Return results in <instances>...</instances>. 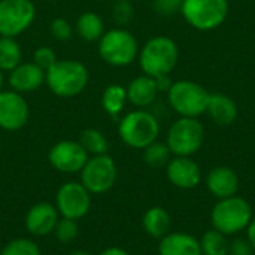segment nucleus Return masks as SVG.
Segmentation results:
<instances>
[{
	"label": "nucleus",
	"instance_id": "obj_11",
	"mask_svg": "<svg viewBox=\"0 0 255 255\" xmlns=\"http://www.w3.org/2000/svg\"><path fill=\"white\" fill-rule=\"evenodd\" d=\"M55 208L61 217L78 221L91 208V193L81 182H66L57 191Z\"/></svg>",
	"mask_w": 255,
	"mask_h": 255
},
{
	"label": "nucleus",
	"instance_id": "obj_2",
	"mask_svg": "<svg viewBox=\"0 0 255 255\" xmlns=\"http://www.w3.org/2000/svg\"><path fill=\"white\" fill-rule=\"evenodd\" d=\"M254 218L253 206L238 194L233 197L221 199L211 211L212 229L226 236H235L247 232L251 220Z\"/></svg>",
	"mask_w": 255,
	"mask_h": 255
},
{
	"label": "nucleus",
	"instance_id": "obj_18",
	"mask_svg": "<svg viewBox=\"0 0 255 255\" xmlns=\"http://www.w3.org/2000/svg\"><path fill=\"white\" fill-rule=\"evenodd\" d=\"M158 255H202L200 241L184 232L167 233L160 239Z\"/></svg>",
	"mask_w": 255,
	"mask_h": 255
},
{
	"label": "nucleus",
	"instance_id": "obj_28",
	"mask_svg": "<svg viewBox=\"0 0 255 255\" xmlns=\"http://www.w3.org/2000/svg\"><path fill=\"white\" fill-rule=\"evenodd\" d=\"M55 235V239L61 244H70L73 242L78 235H79V226L76 223V220H72V218H58L55 227H54V232Z\"/></svg>",
	"mask_w": 255,
	"mask_h": 255
},
{
	"label": "nucleus",
	"instance_id": "obj_14",
	"mask_svg": "<svg viewBox=\"0 0 255 255\" xmlns=\"http://www.w3.org/2000/svg\"><path fill=\"white\" fill-rule=\"evenodd\" d=\"M166 176L179 190H193L202 181V169L191 157H173L166 166Z\"/></svg>",
	"mask_w": 255,
	"mask_h": 255
},
{
	"label": "nucleus",
	"instance_id": "obj_3",
	"mask_svg": "<svg viewBox=\"0 0 255 255\" xmlns=\"http://www.w3.org/2000/svg\"><path fill=\"white\" fill-rule=\"evenodd\" d=\"M179 60V48L169 36H154L139 51V64L145 75H170Z\"/></svg>",
	"mask_w": 255,
	"mask_h": 255
},
{
	"label": "nucleus",
	"instance_id": "obj_34",
	"mask_svg": "<svg viewBox=\"0 0 255 255\" xmlns=\"http://www.w3.org/2000/svg\"><path fill=\"white\" fill-rule=\"evenodd\" d=\"M154 9L160 15L170 16L181 10V3L176 0H154Z\"/></svg>",
	"mask_w": 255,
	"mask_h": 255
},
{
	"label": "nucleus",
	"instance_id": "obj_20",
	"mask_svg": "<svg viewBox=\"0 0 255 255\" xmlns=\"http://www.w3.org/2000/svg\"><path fill=\"white\" fill-rule=\"evenodd\" d=\"M206 112L209 114L211 120L223 127L232 126L236 118H238V105L236 102L223 93H214L209 97V103H208V109Z\"/></svg>",
	"mask_w": 255,
	"mask_h": 255
},
{
	"label": "nucleus",
	"instance_id": "obj_29",
	"mask_svg": "<svg viewBox=\"0 0 255 255\" xmlns=\"http://www.w3.org/2000/svg\"><path fill=\"white\" fill-rule=\"evenodd\" d=\"M0 255H40V250L33 241L19 238L7 242L3 247Z\"/></svg>",
	"mask_w": 255,
	"mask_h": 255
},
{
	"label": "nucleus",
	"instance_id": "obj_4",
	"mask_svg": "<svg viewBox=\"0 0 255 255\" xmlns=\"http://www.w3.org/2000/svg\"><path fill=\"white\" fill-rule=\"evenodd\" d=\"M121 140L134 149H145L160 134L158 120L145 109H136L124 115L118 124Z\"/></svg>",
	"mask_w": 255,
	"mask_h": 255
},
{
	"label": "nucleus",
	"instance_id": "obj_19",
	"mask_svg": "<svg viewBox=\"0 0 255 255\" xmlns=\"http://www.w3.org/2000/svg\"><path fill=\"white\" fill-rule=\"evenodd\" d=\"M126 91H127V102H130L137 109H143V108L151 106L154 103V100L157 99V94H158L155 78L148 76L145 73L134 78L128 84Z\"/></svg>",
	"mask_w": 255,
	"mask_h": 255
},
{
	"label": "nucleus",
	"instance_id": "obj_12",
	"mask_svg": "<svg viewBox=\"0 0 255 255\" xmlns=\"http://www.w3.org/2000/svg\"><path fill=\"white\" fill-rule=\"evenodd\" d=\"M88 154L78 140H60L48 154L49 164L63 173H78L88 161Z\"/></svg>",
	"mask_w": 255,
	"mask_h": 255
},
{
	"label": "nucleus",
	"instance_id": "obj_23",
	"mask_svg": "<svg viewBox=\"0 0 255 255\" xmlns=\"http://www.w3.org/2000/svg\"><path fill=\"white\" fill-rule=\"evenodd\" d=\"M127 102V91L118 84H112L105 88L102 94V108L111 117H118Z\"/></svg>",
	"mask_w": 255,
	"mask_h": 255
},
{
	"label": "nucleus",
	"instance_id": "obj_37",
	"mask_svg": "<svg viewBox=\"0 0 255 255\" xmlns=\"http://www.w3.org/2000/svg\"><path fill=\"white\" fill-rule=\"evenodd\" d=\"M99 255H130L126 250L123 248H118V247H111V248H106L105 251H102Z\"/></svg>",
	"mask_w": 255,
	"mask_h": 255
},
{
	"label": "nucleus",
	"instance_id": "obj_41",
	"mask_svg": "<svg viewBox=\"0 0 255 255\" xmlns=\"http://www.w3.org/2000/svg\"><path fill=\"white\" fill-rule=\"evenodd\" d=\"M117 1H118V0H117ZM126 1H130V0H126Z\"/></svg>",
	"mask_w": 255,
	"mask_h": 255
},
{
	"label": "nucleus",
	"instance_id": "obj_8",
	"mask_svg": "<svg viewBox=\"0 0 255 255\" xmlns=\"http://www.w3.org/2000/svg\"><path fill=\"white\" fill-rule=\"evenodd\" d=\"M205 142V127L197 118L181 117L176 120L166 137V143L173 157H191L200 151Z\"/></svg>",
	"mask_w": 255,
	"mask_h": 255
},
{
	"label": "nucleus",
	"instance_id": "obj_33",
	"mask_svg": "<svg viewBox=\"0 0 255 255\" xmlns=\"http://www.w3.org/2000/svg\"><path fill=\"white\" fill-rule=\"evenodd\" d=\"M229 255H255V253L247 238H236L229 242Z\"/></svg>",
	"mask_w": 255,
	"mask_h": 255
},
{
	"label": "nucleus",
	"instance_id": "obj_40",
	"mask_svg": "<svg viewBox=\"0 0 255 255\" xmlns=\"http://www.w3.org/2000/svg\"><path fill=\"white\" fill-rule=\"evenodd\" d=\"M176 1H179V3H181V4H182V1H184V0H176Z\"/></svg>",
	"mask_w": 255,
	"mask_h": 255
},
{
	"label": "nucleus",
	"instance_id": "obj_30",
	"mask_svg": "<svg viewBox=\"0 0 255 255\" xmlns=\"http://www.w3.org/2000/svg\"><path fill=\"white\" fill-rule=\"evenodd\" d=\"M112 15H114V19L118 25H127L134 16V7H133L131 1L118 0L114 6Z\"/></svg>",
	"mask_w": 255,
	"mask_h": 255
},
{
	"label": "nucleus",
	"instance_id": "obj_35",
	"mask_svg": "<svg viewBox=\"0 0 255 255\" xmlns=\"http://www.w3.org/2000/svg\"><path fill=\"white\" fill-rule=\"evenodd\" d=\"M155 84H157V90L158 93H167L173 84L170 75H161V76H157L155 78Z\"/></svg>",
	"mask_w": 255,
	"mask_h": 255
},
{
	"label": "nucleus",
	"instance_id": "obj_32",
	"mask_svg": "<svg viewBox=\"0 0 255 255\" xmlns=\"http://www.w3.org/2000/svg\"><path fill=\"white\" fill-rule=\"evenodd\" d=\"M49 30H51V34L54 36V39H57L60 42L69 40L72 37V25L66 18H54L51 21Z\"/></svg>",
	"mask_w": 255,
	"mask_h": 255
},
{
	"label": "nucleus",
	"instance_id": "obj_27",
	"mask_svg": "<svg viewBox=\"0 0 255 255\" xmlns=\"http://www.w3.org/2000/svg\"><path fill=\"white\" fill-rule=\"evenodd\" d=\"M170 158H172V152L166 142L155 140L143 149V161L149 167H155V169L166 167Z\"/></svg>",
	"mask_w": 255,
	"mask_h": 255
},
{
	"label": "nucleus",
	"instance_id": "obj_24",
	"mask_svg": "<svg viewBox=\"0 0 255 255\" xmlns=\"http://www.w3.org/2000/svg\"><path fill=\"white\" fill-rule=\"evenodd\" d=\"M22 60V51L15 37L0 36V69L3 72L13 70Z\"/></svg>",
	"mask_w": 255,
	"mask_h": 255
},
{
	"label": "nucleus",
	"instance_id": "obj_31",
	"mask_svg": "<svg viewBox=\"0 0 255 255\" xmlns=\"http://www.w3.org/2000/svg\"><path fill=\"white\" fill-rule=\"evenodd\" d=\"M58 61L57 54L54 52V49L48 48V46H39L34 52H33V63L37 64L40 69H43L45 72L48 69H51L55 63Z\"/></svg>",
	"mask_w": 255,
	"mask_h": 255
},
{
	"label": "nucleus",
	"instance_id": "obj_22",
	"mask_svg": "<svg viewBox=\"0 0 255 255\" xmlns=\"http://www.w3.org/2000/svg\"><path fill=\"white\" fill-rule=\"evenodd\" d=\"M76 33L87 42H99L105 34V22L96 12H84L76 19Z\"/></svg>",
	"mask_w": 255,
	"mask_h": 255
},
{
	"label": "nucleus",
	"instance_id": "obj_15",
	"mask_svg": "<svg viewBox=\"0 0 255 255\" xmlns=\"http://www.w3.org/2000/svg\"><path fill=\"white\" fill-rule=\"evenodd\" d=\"M45 75L46 72L43 69H40L33 61H27V63H19L13 70H10L7 81L10 90L24 94L40 88L45 84Z\"/></svg>",
	"mask_w": 255,
	"mask_h": 255
},
{
	"label": "nucleus",
	"instance_id": "obj_21",
	"mask_svg": "<svg viewBox=\"0 0 255 255\" xmlns=\"http://www.w3.org/2000/svg\"><path fill=\"white\" fill-rule=\"evenodd\" d=\"M170 223L172 220H170L169 212L161 206L149 208L142 217V227L145 233L155 239H161L163 236L169 233Z\"/></svg>",
	"mask_w": 255,
	"mask_h": 255
},
{
	"label": "nucleus",
	"instance_id": "obj_16",
	"mask_svg": "<svg viewBox=\"0 0 255 255\" xmlns=\"http://www.w3.org/2000/svg\"><path fill=\"white\" fill-rule=\"evenodd\" d=\"M58 221V211L51 203H36L25 215V229L33 236H46L54 232Z\"/></svg>",
	"mask_w": 255,
	"mask_h": 255
},
{
	"label": "nucleus",
	"instance_id": "obj_36",
	"mask_svg": "<svg viewBox=\"0 0 255 255\" xmlns=\"http://www.w3.org/2000/svg\"><path fill=\"white\" fill-rule=\"evenodd\" d=\"M247 239H248L250 244L253 245L255 253V217L251 220V223H250V226H248V229H247Z\"/></svg>",
	"mask_w": 255,
	"mask_h": 255
},
{
	"label": "nucleus",
	"instance_id": "obj_7",
	"mask_svg": "<svg viewBox=\"0 0 255 255\" xmlns=\"http://www.w3.org/2000/svg\"><path fill=\"white\" fill-rule=\"evenodd\" d=\"M229 9V0H184L179 12L193 28L212 31L224 24Z\"/></svg>",
	"mask_w": 255,
	"mask_h": 255
},
{
	"label": "nucleus",
	"instance_id": "obj_6",
	"mask_svg": "<svg viewBox=\"0 0 255 255\" xmlns=\"http://www.w3.org/2000/svg\"><path fill=\"white\" fill-rule=\"evenodd\" d=\"M139 43L131 31L124 27H117L105 31L99 40L100 58L115 67L131 64L139 55Z\"/></svg>",
	"mask_w": 255,
	"mask_h": 255
},
{
	"label": "nucleus",
	"instance_id": "obj_17",
	"mask_svg": "<svg viewBox=\"0 0 255 255\" xmlns=\"http://www.w3.org/2000/svg\"><path fill=\"white\" fill-rule=\"evenodd\" d=\"M206 188L218 200L233 197L239 190V176L232 167L217 166L206 176Z\"/></svg>",
	"mask_w": 255,
	"mask_h": 255
},
{
	"label": "nucleus",
	"instance_id": "obj_5",
	"mask_svg": "<svg viewBox=\"0 0 255 255\" xmlns=\"http://www.w3.org/2000/svg\"><path fill=\"white\" fill-rule=\"evenodd\" d=\"M211 93L200 84L181 79L173 81L170 90L167 91V100L170 108L179 115L187 118H199L206 114Z\"/></svg>",
	"mask_w": 255,
	"mask_h": 255
},
{
	"label": "nucleus",
	"instance_id": "obj_13",
	"mask_svg": "<svg viewBox=\"0 0 255 255\" xmlns=\"http://www.w3.org/2000/svg\"><path fill=\"white\" fill-rule=\"evenodd\" d=\"M30 117L28 103L22 94L13 90L0 91V128L16 131L22 128Z\"/></svg>",
	"mask_w": 255,
	"mask_h": 255
},
{
	"label": "nucleus",
	"instance_id": "obj_38",
	"mask_svg": "<svg viewBox=\"0 0 255 255\" xmlns=\"http://www.w3.org/2000/svg\"><path fill=\"white\" fill-rule=\"evenodd\" d=\"M69 255H91L90 253H87V251H73V253H70Z\"/></svg>",
	"mask_w": 255,
	"mask_h": 255
},
{
	"label": "nucleus",
	"instance_id": "obj_10",
	"mask_svg": "<svg viewBox=\"0 0 255 255\" xmlns=\"http://www.w3.org/2000/svg\"><path fill=\"white\" fill-rule=\"evenodd\" d=\"M79 173L81 184L91 194H103L114 187L118 170L114 158L108 154H103L88 158Z\"/></svg>",
	"mask_w": 255,
	"mask_h": 255
},
{
	"label": "nucleus",
	"instance_id": "obj_1",
	"mask_svg": "<svg viewBox=\"0 0 255 255\" xmlns=\"http://www.w3.org/2000/svg\"><path fill=\"white\" fill-rule=\"evenodd\" d=\"M90 81L88 69L84 63L78 60H58L51 69L46 70L45 84L49 90L61 97L70 99L81 94Z\"/></svg>",
	"mask_w": 255,
	"mask_h": 255
},
{
	"label": "nucleus",
	"instance_id": "obj_39",
	"mask_svg": "<svg viewBox=\"0 0 255 255\" xmlns=\"http://www.w3.org/2000/svg\"><path fill=\"white\" fill-rule=\"evenodd\" d=\"M1 87H3V70L0 69V91H1Z\"/></svg>",
	"mask_w": 255,
	"mask_h": 255
},
{
	"label": "nucleus",
	"instance_id": "obj_9",
	"mask_svg": "<svg viewBox=\"0 0 255 255\" xmlns=\"http://www.w3.org/2000/svg\"><path fill=\"white\" fill-rule=\"evenodd\" d=\"M36 18L31 0H0V36L16 37L24 33Z\"/></svg>",
	"mask_w": 255,
	"mask_h": 255
},
{
	"label": "nucleus",
	"instance_id": "obj_26",
	"mask_svg": "<svg viewBox=\"0 0 255 255\" xmlns=\"http://www.w3.org/2000/svg\"><path fill=\"white\" fill-rule=\"evenodd\" d=\"M88 155H103L108 154L109 142L105 134L97 128H85L78 140Z\"/></svg>",
	"mask_w": 255,
	"mask_h": 255
},
{
	"label": "nucleus",
	"instance_id": "obj_25",
	"mask_svg": "<svg viewBox=\"0 0 255 255\" xmlns=\"http://www.w3.org/2000/svg\"><path fill=\"white\" fill-rule=\"evenodd\" d=\"M199 241L202 255H229L227 236L215 229L206 230Z\"/></svg>",
	"mask_w": 255,
	"mask_h": 255
}]
</instances>
